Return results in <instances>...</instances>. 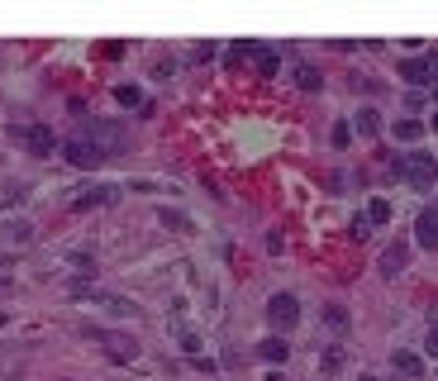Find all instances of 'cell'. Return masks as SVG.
<instances>
[{"label": "cell", "instance_id": "obj_19", "mask_svg": "<svg viewBox=\"0 0 438 381\" xmlns=\"http://www.w3.org/2000/svg\"><path fill=\"white\" fill-rule=\"evenodd\" d=\"M324 319L333 324V329H348V310H343V305H328V310H324Z\"/></svg>", "mask_w": 438, "mask_h": 381}, {"label": "cell", "instance_id": "obj_5", "mask_svg": "<svg viewBox=\"0 0 438 381\" xmlns=\"http://www.w3.org/2000/svg\"><path fill=\"white\" fill-rule=\"evenodd\" d=\"M267 319H272L276 329H291V324L300 319V305H296V295H272V300H267Z\"/></svg>", "mask_w": 438, "mask_h": 381}, {"label": "cell", "instance_id": "obj_12", "mask_svg": "<svg viewBox=\"0 0 438 381\" xmlns=\"http://www.w3.org/2000/svg\"><path fill=\"white\" fill-rule=\"evenodd\" d=\"M276 67H281V62H276V53L257 43V77H276Z\"/></svg>", "mask_w": 438, "mask_h": 381}, {"label": "cell", "instance_id": "obj_2", "mask_svg": "<svg viewBox=\"0 0 438 381\" xmlns=\"http://www.w3.org/2000/svg\"><path fill=\"white\" fill-rule=\"evenodd\" d=\"M62 158H67L72 167H101L110 153L101 148V143H91V138H72V143L62 148Z\"/></svg>", "mask_w": 438, "mask_h": 381}, {"label": "cell", "instance_id": "obj_13", "mask_svg": "<svg viewBox=\"0 0 438 381\" xmlns=\"http://www.w3.org/2000/svg\"><path fill=\"white\" fill-rule=\"evenodd\" d=\"M420 134H424V124H420V119H396V138H405V143H415Z\"/></svg>", "mask_w": 438, "mask_h": 381}, {"label": "cell", "instance_id": "obj_18", "mask_svg": "<svg viewBox=\"0 0 438 381\" xmlns=\"http://www.w3.org/2000/svg\"><path fill=\"white\" fill-rule=\"evenodd\" d=\"M367 219H372V224H386V219H391V205H386V200H372V205H367Z\"/></svg>", "mask_w": 438, "mask_h": 381}, {"label": "cell", "instance_id": "obj_11", "mask_svg": "<svg viewBox=\"0 0 438 381\" xmlns=\"http://www.w3.org/2000/svg\"><path fill=\"white\" fill-rule=\"evenodd\" d=\"M296 86H300V91H320V86H324V72L305 62V67H296Z\"/></svg>", "mask_w": 438, "mask_h": 381}, {"label": "cell", "instance_id": "obj_15", "mask_svg": "<svg viewBox=\"0 0 438 381\" xmlns=\"http://www.w3.org/2000/svg\"><path fill=\"white\" fill-rule=\"evenodd\" d=\"M391 362H396V372H405V377H420V358H415V353H391Z\"/></svg>", "mask_w": 438, "mask_h": 381}, {"label": "cell", "instance_id": "obj_20", "mask_svg": "<svg viewBox=\"0 0 438 381\" xmlns=\"http://www.w3.org/2000/svg\"><path fill=\"white\" fill-rule=\"evenodd\" d=\"M105 310H114V315H133V305H129L124 295H105Z\"/></svg>", "mask_w": 438, "mask_h": 381}, {"label": "cell", "instance_id": "obj_6", "mask_svg": "<svg viewBox=\"0 0 438 381\" xmlns=\"http://www.w3.org/2000/svg\"><path fill=\"white\" fill-rule=\"evenodd\" d=\"M96 343L105 348V358H114V362H133L138 358V343L124 339V334H96Z\"/></svg>", "mask_w": 438, "mask_h": 381}, {"label": "cell", "instance_id": "obj_14", "mask_svg": "<svg viewBox=\"0 0 438 381\" xmlns=\"http://www.w3.org/2000/svg\"><path fill=\"white\" fill-rule=\"evenodd\" d=\"M286 353H291V343H281V339H267L262 343V358L267 362H286Z\"/></svg>", "mask_w": 438, "mask_h": 381}, {"label": "cell", "instance_id": "obj_1", "mask_svg": "<svg viewBox=\"0 0 438 381\" xmlns=\"http://www.w3.org/2000/svg\"><path fill=\"white\" fill-rule=\"evenodd\" d=\"M396 167H400V177H405V182H415L420 190H424V186L438 177V162L429 158V153H410V158H400Z\"/></svg>", "mask_w": 438, "mask_h": 381}, {"label": "cell", "instance_id": "obj_21", "mask_svg": "<svg viewBox=\"0 0 438 381\" xmlns=\"http://www.w3.org/2000/svg\"><path fill=\"white\" fill-rule=\"evenodd\" d=\"M367 234H372V219L357 214V219H352V238H367Z\"/></svg>", "mask_w": 438, "mask_h": 381}, {"label": "cell", "instance_id": "obj_16", "mask_svg": "<svg viewBox=\"0 0 438 381\" xmlns=\"http://www.w3.org/2000/svg\"><path fill=\"white\" fill-rule=\"evenodd\" d=\"M114 100L119 105H143V91L138 86H114Z\"/></svg>", "mask_w": 438, "mask_h": 381}, {"label": "cell", "instance_id": "obj_25", "mask_svg": "<svg viewBox=\"0 0 438 381\" xmlns=\"http://www.w3.org/2000/svg\"><path fill=\"white\" fill-rule=\"evenodd\" d=\"M362 381H376V377H362Z\"/></svg>", "mask_w": 438, "mask_h": 381}, {"label": "cell", "instance_id": "obj_4", "mask_svg": "<svg viewBox=\"0 0 438 381\" xmlns=\"http://www.w3.org/2000/svg\"><path fill=\"white\" fill-rule=\"evenodd\" d=\"M10 134H14V143H29L38 158H48V153H53V129H43V124H14Z\"/></svg>", "mask_w": 438, "mask_h": 381}, {"label": "cell", "instance_id": "obj_9", "mask_svg": "<svg viewBox=\"0 0 438 381\" xmlns=\"http://www.w3.org/2000/svg\"><path fill=\"white\" fill-rule=\"evenodd\" d=\"M110 195H114V186H86L77 200H72V210H91V205H105Z\"/></svg>", "mask_w": 438, "mask_h": 381}, {"label": "cell", "instance_id": "obj_10", "mask_svg": "<svg viewBox=\"0 0 438 381\" xmlns=\"http://www.w3.org/2000/svg\"><path fill=\"white\" fill-rule=\"evenodd\" d=\"M248 58H257V38H238V43L229 48V67H243Z\"/></svg>", "mask_w": 438, "mask_h": 381}, {"label": "cell", "instance_id": "obj_3", "mask_svg": "<svg viewBox=\"0 0 438 381\" xmlns=\"http://www.w3.org/2000/svg\"><path fill=\"white\" fill-rule=\"evenodd\" d=\"M400 77L424 86V82H438V53H424V58H405L400 62Z\"/></svg>", "mask_w": 438, "mask_h": 381}, {"label": "cell", "instance_id": "obj_17", "mask_svg": "<svg viewBox=\"0 0 438 381\" xmlns=\"http://www.w3.org/2000/svg\"><path fill=\"white\" fill-rule=\"evenodd\" d=\"M357 134H362V138L376 134V110H362V114H357Z\"/></svg>", "mask_w": 438, "mask_h": 381}, {"label": "cell", "instance_id": "obj_8", "mask_svg": "<svg viewBox=\"0 0 438 381\" xmlns=\"http://www.w3.org/2000/svg\"><path fill=\"white\" fill-rule=\"evenodd\" d=\"M405 262H410V243H391V248L381 253V272H386V277H400Z\"/></svg>", "mask_w": 438, "mask_h": 381}, {"label": "cell", "instance_id": "obj_7", "mask_svg": "<svg viewBox=\"0 0 438 381\" xmlns=\"http://www.w3.org/2000/svg\"><path fill=\"white\" fill-rule=\"evenodd\" d=\"M415 243H420V248H438V205H424V210H420Z\"/></svg>", "mask_w": 438, "mask_h": 381}, {"label": "cell", "instance_id": "obj_24", "mask_svg": "<svg viewBox=\"0 0 438 381\" xmlns=\"http://www.w3.org/2000/svg\"><path fill=\"white\" fill-rule=\"evenodd\" d=\"M429 129H434V134H438V114H434V119H429Z\"/></svg>", "mask_w": 438, "mask_h": 381}, {"label": "cell", "instance_id": "obj_22", "mask_svg": "<svg viewBox=\"0 0 438 381\" xmlns=\"http://www.w3.org/2000/svg\"><path fill=\"white\" fill-rule=\"evenodd\" d=\"M348 138H352V129H348V124H333V143L348 148Z\"/></svg>", "mask_w": 438, "mask_h": 381}, {"label": "cell", "instance_id": "obj_23", "mask_svg": "<svg viewBox=\"0 0 438 381\" xmlns=\"http://www.w3.org/2000/svg\"><path fill=\"white\" fill-rule=\"evenodd\" d=\"M424 348H429V358H438V329L429 334V343H424Z\"/></svg>", "mask_w": 438, "mask_h": 381}]
</instances>
